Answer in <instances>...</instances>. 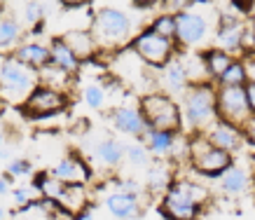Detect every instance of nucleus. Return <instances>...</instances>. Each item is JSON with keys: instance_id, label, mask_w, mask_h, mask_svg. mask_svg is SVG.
<instances>
[{"instance_id": "obj_1", "label": "nucleus", "mask_w": 255, "mask_h": 220, "mask_svg": "<svg viewBox=\"0 0 255 220\" xmlns=\"http://www.w3.org/2000/svg\"><path fill=\"white\" fill-rule=\"evenodd\" d=\"M89 31H92L99 52L115 54L120 49L129 47V42L133 40V21L124 9L103 5L92 14Z\"/></svg>"}, {"instance_id": "obj_2", "label": "nucleus", "mask_w": 255, "mask_h": 220, "mask_svg": "<svg viewBox=\"0 0 255 220\" xmlns=\"http://www.w3.org/2000/svg\"><path fill=\"white\" fill-rule=\"evenodd\" d=\"M211 190L190 178L171 181L162 195V216L166 220H197L209 204Z\"/></svg>"}, {"instance_id": "obj_3", "label": "nucleus", "mask_w": 255, "mask_h": 220, "mask_svg": "<svg viewBox=\"0 0 255 220\" xmlns=\"http://www.w3.org/2000/svg\"><path fill=\"white\" fill-rule=\"evenodd\" d=\"M180 117L190 131L204 134L218 119L216 108V85L213 82H197L190 85L187 92L180 96Z\"/></svg>"}, {"instance_id": "obj_4", "label": "nucleus", "mask_w": 255, "mask_h": 220, "mask_svg": "<svg viewBox=\"0 0 255 220\" xmlns=\"http://www.w3.org/2000/svg\"><path fill=\"white\" fill-rule=\"evenodd\" d=\"M140 115L147 122L150 129L180 134L183 131V117H180V106L164 92H147L138 103Z\"/></svg>"}, {"instance_id": "obj_5", "label": "nucleus", "mask_w": 255, "mask_h": 220, "mask_svg": "<svg viewBox=\"0 0 255 220\" xmlns=\"http://www.w3.org/2000/svg\"><path fill=\"white\" fill-rule=\"evenodd\" d=\"M187 159H190L194 171L201 176H209V178H220L234 164L232 155L213 148L204 134H194L187 141Z\"/></svg>"}, {"instance_id": "obj_6", "label": "nucleus", "mask_w": 255, "mask_h": 220, "mask_svg": "<svg viewBox=\"0 0 255 220\" xmlns=\"http://www.w3.org/2000/svg\"><path fill=\"white\" fill-rule=\"evenodd\" d=\"M35 87H38V73L33 68L19 63L14 56L2 59L0 63V96L2 99L12 103H23Z\"/></svg>"}, {"instance_id": "obj_7", "label": "nucleus", "mask_w": 255, "mask_h": 220, "mask_svg": "<svg viewBox=\"0 0 255 220\" xmlns=\"http://www.w3.org/2000/svg\"><path fill=\"white\" fill-rule=\"evenodd\" d=\"M131 49L138 54V59L145 63L147 68H155V71H162L164 66L178 54V45L173 40H166L162 35H157L147 26L133 35Z\"/></svg>"}, {"instance_id": "obj_8", "label": "nucleus", "mask_w": 255, "mask_h": 220, "mask_svg": "<svg viewBox=\"0 0 255 220\" xmlns=\"http://www.w3.org/2000/svg\"><path fill=\"white\" fill-rule=\"evenodd\" d=\"M216 108L218 119L232 122L237 126H244L253 117V110L248 106L246 87H218L216 85Z\"/></svg>"}, {"instance_id": "obj_9", "label": "nucleus", "mask_w": 255, "mask_h": 220, "mask_svg": "<svg viewBox=\"0 0 255 220\" xmlns=\"http://www.w3.org/2000/svg\"><path fill=\"white\" fill-rule=\"evenodd\" d=\"M66 106H68V94L38 85L28 94V99L23 101V112H26V117L45 119V117L61 115L63 110H66Z\"/></svg>"}, {"instance_id": "obj_10", "label": "nucleus", "mask_w": 255, "mask_h": 220, "mask_svg": "<svg viewBox=\"0 0 255 220\" xmlns=\"http://www.w3.org/2000/svg\"><path fill=\"white\" fill-rule=\"evenodd\" d=\"M176 16V45L183 49H190L194 45H201L209 35V19L194 9H183Z\"/></svg>"}, {"instance_id": "obj_11", "label": "nucleus", "mask_w": 255, "mask_h": 220, "mask_svg": "<svg viewBox=\"0 0 255 220\" xmlns=\"http://www.w3.org/2000/svg\"><path fill=\"white\" fill-rule=\"evenodd\" d=\"M244 45H246V24H244V19L223 9V19H220L216 31V49H223L230 56H234L244 49Z\"/></svg>"}, {"instance_id": "obj_12", "label": "nucleus", "mask_w": 255, "mask_h": 220, "mask_svg": "<svg viewBox=\"0 0 255 220\" xmlns=\"http://www.w3.org/2000/svg\"><path fill=\"white\" fill-rule=\"evenodd\" d=\"M145 63L138 59V54L131 47H124L113 54V73L120 85H133L138 87L140 82H147Z\"/></svg>"}, {"instance_id": "obj_13", "label": "nucleus", "mask_w": 255, "mask_h": 220, "mask_svg": "<svg viewBox=\"0 0 255 220\" xmlns=\"http://www.w3.org/2000/svg\"><path fill=\"white\" fill-rule=\"evenodd\" d=\"M108 119L120 134L131 136V138H140V141H143L145 131L150 129L136 103H120V106H115L108 112Z\"/></svg>"}, {"instance_id": "obj_14", "label": "nucleus", "mask_w": 255, "mask_h": 220, "mask_svg": "<svg viewBox=\"0 0 255 220\" xmlns=\"http://www.w3.org/2000/svg\"><path fill=\"white\" fill-rule=\"evenodd\" d=\"M49 176H54L56 181H61L63 185H87V183L92 181V166L87 162L85 157H80V155H66L52 166V171Z\"/></svg>"}, {"instance_id": "obj_15", "label": "nucleus", "mask_w": 255, "mask_h": 220, "mask_svg": "<svg viewBox=\"0 0 255 220\" xmlns=\"http://www.w3.org/2000/svg\"><path fill=\"white\" fill-rule=\"evenodd\" d=\"M204 136L209 138V143L213 148L225 150V152H230V155H234L237 150H241V145L246 141L241 126L232 124V122H225V119H216V122L204 131Z\"/></svg>"}, {"instance_id": "obj_16", "label": "nucleus", "mask_w": 255, "mask_h": 220, "mask_svg": "<svg viewBox=\"0 0 255 220\" xmlns=\"http://www.w3.org/2000/svg\"><path fill=\"white\" fill-rule=\"evenodd\" d=\"M103 206L106 211L115 220H136L143 216V204L138 197L127 195V192H115L110 190L108 195L103 197Z\"/></svg>"}, {"instance_id": "obj_17", "label": "nucleus", "mask_w": 255, "mask_h": 220, "mask_svg": "<svg viewBox=\"0 0 255 220\" xmlns=\"http://www.w3.org/2000/svg\"><path fill=\"white\" fill-rule=\"evenodd\" d=\"M124 145L120 138H113V136H103L99 141H94L89 145V152L96 164H101L103 169H117V166L124 162Z\"/></svg>"}, {"instance_id": "obj_18", "label": "nucleus", "mask_w": 255, "mask_h": 220, "mask_svg": "<svg viewBox=\"0 0 255 220\" xmlns=\"http://www.w3.org/2000/svg\"><path fill=\"white\" fill-rule=\"evenodd\" d=\"M12 56L19 63H23V66H28V68L38 73L49 63V45H45L42 40H21L14 47Z\"/></svg>"}, {"instance_id": "obj_19", "label": "nucleus", "mask_w": 255, "mask_h": 220, "mask_svg": "<svg viewBox=\"0 0 255 220\" xmlns=\"http://www.w3.org/2000/svg\"><path fill=\"white\" fill-rule=\"evenodd\" d=\"M59 38L68 45V49L80 59V63L92 61L94 56L99 54V47L94 42V35L89 28H68V31L59 35Z\"/></svg>"}, {"instance_id": "obj_20", "label": "nucleus", "mask_w": 255, "mask_h": 220, "mask_svg": "<svg viewBox=\"0 0 255 220\" xmlns=\"http://www.w3.org/2000/svg\"><path fill=\"white\" fill-rule=\"evenodd\" d=\"M159 85H162V89H164V94L166 96H171V94L183 96L187 92L190 80H187V73H185V68H183L180 59H178V54L164 66L162 71H159Z\"/></svg>"}, {"instance_id": "obj_21", "label": "nucleus", "mask_w": 255, "mask_h": 220, "mask_svg": "<svg viewBox=\"0 0 255 220\" xmlns=\"http://www.w3.org/2000/svg\"><path fill=\"white\" fill-rule=\"evenodd\" d=\"M59 209L68 216H80L82 211L89 209V190L87 185H66L61 192V199H59Z\"/></svg>"}, {"instance_id": "obj_22", "label": "nucleus", "mask_w": 255, "mask_h": 220, "mask_svg": "<svg viewBox=\"0 0 255 220\" xmlns=\"http://www.w3.org/2000/svg\"><path fill=\"white\" fill-rule=\"evenodd\" d=\"M49 63L56 66V68H61V71H66L68 75H78L80 66H82L80 59L70 52L68 45L61 38H54L49 42Z\"/></svg>"}, {"instance_id": "obj_23", "label": "nucleus", "mask_w": 255, "mask_h": 220, "mask_svg": "<svg viewBox=\"0 0 255 220\" xmlns=\"http://www.w3.org/2000/svg\"><path fill=\"white\" fill-rule=\"evenodd\" d=\"M176 138H178V134H171V131L147 129L145 136H143V145L147 148V152H150V155L164 157V155H171V152H173Z\"/></svg>"}, {"instance_id": "obj_24", "label": "nucleus", "mask_w": 255, "mask_h": 220, "mask_svg": "<svg viewBox=\"0 0 255 220\" xmlns=\"http://www.w3.org/2000/svg\"><path fill=\"white\" fill-rule=\"evenodd\" d=\"M21 35H23L21 21L14 14L2 12L0 14V49H12L14 52V47L21 42Z\"/></svg>"}, {"instance_id": "obj_25", "label": "nucleus", "mask_w": 255, "mask_h": 220, "mask_svg": "<svg viewBox=\"0 0 255 220\" xmlns=\"http://www.w3.org/2000/svg\"><path fill=\"white\" fill-rule=\"evenodd\" d=\"M33 190L38 192L40 199H47V202H52V204H59V199H61V192H63V185L61 181H56L54 176H49V171H42L38 173L35 178H33Z\"/></svg>"}, {"instance_id": "obj_26", "label": "nucleus", "mask_w": 255, "mask_h": 220, "mask_svg": "<svg viewBox=\"0 0 255 220\" xmlns=\"http://www.w3.org/2000/svg\"><path fill=\"white\" fill-rule=\"evenodd\" d=\"M201 59H204V66H206V75H209V80H213V82H218L220 75H223L234 61V56H230L227 52L216 49V47L206 49V52L201 54Z\"/></svg>"}, {"instance_id": "obj_27", "label": "nucleus", "mask_w": 255, "mask_h": 220, "mask_svg": "<svg viewBox=\"0 0 255 220\" xmlns=\"http://www.w3.org/2000/svg\"><path fill=\"white\" fill-rule=\"evenodd\" d=\"M218 183H220V190L227 192V195H241V192H246L248 190L251 178H248V173L244 171L241 166L232 164L223 176H220V178H218Z\"/></svg>"}, {"instance_id": "obj_28", "label": "nucleus", "mask_w": 255, "mask_h": 220, "mask_svg": "<svg viewBox=\"0 0 255 220\" xmlns=\"http://www.w3.org/2000/svg\"><path fill=\"white\" fill-rule=\"evenodd\" d=\"M70 80H73V75H68L66 71L56 68V66H52V63H47L42 71H38V85L49 87V89H56V92H63V94H66L68 87L73 85Z\"/></svg>"}, {"instance_id": "obj_29", "label": "nucleus", "mask_w": 255, "mask_h": 220, "mask_svg": "<svg viewBox=\"0 0 255 220\" xmlns=\"http://www.w3.org/2000/svg\"><path fill=\"white\" fill-rule=\"evenodd\" d=\"M108 96H110V87H106L101 80H89V82L82 87V101H85L92 110L106 108Z\"/></svg>"}, {"instance_id": "obj_30", "label": "nucleus", "mask_w": 255, "mask_h": 220, "mask_svg": "<svg viewBox=\"0 0 255 220\" xmlns=\"http://www.w3.org/2000/svg\"><path fill=\"white\" fill-rule=\"evenodd\" d=\"M171 185V169L166 162H150L147 169V190L155 192V195H164L166 188Z\"/></svg>"}, {"instance_id": "obj_31", "label": "nucleus", "mask_w": 255, "mask_h": 220, "mask_svg": "<svg viewBox=\"0 0 255 220\" xmlns=\"http://www.w3.org/2000/svg\"><path fill=\"white\" fill-rule=\"evenodd\" d=\"M178 59H180L183 68H185L190 85H197V82H211L209 75H206V66H204V59H201V54L187 52V54L178 56Z\"/></svg>"}, {"instance_id": "obj_32", "label": "nucleus", "mask_w": 255, "mask_h": 220, "mask_svg": "<svg viewBox=\"0 0 255 220\" xmlns=\"http://www.w3.org/2000/svg\"><path fill=\"white\" fill-rule=\"evenodd\" d=\"M246 85H248V78H246V68H244L241 59H234L232 66L218 80V87H246Z\"/></svg>"}, {"instance_id": "obj_33", "label": "nucleus", "mask_w": 255, "mask_h": 220, "mask_svg": "<svg viewBox=\"0 0 255 220\" xmlns=\"http://www.w3.org/2000/svg\"><path fill=\"white\" fill-rule=\"evenodd\" d=\"M152 33H157V35H162V38L166 40H173L176 42V16L171 14V12H162V14H157L152 21H150V26H147Z\"/></svg>"}, {"instance_id": "obj_34", "label": "nucleus", "mask_w": 255, "mask_h": 220, "mask_svg": "<svg viewBox=\"0 0 255 220\" xmlns=\"http://www.w3.org/2000/svg\"><path fill=\"white\" fill-rule=\"evenodd\" d=\"M124 162L131 166H150V152L143 143H129L124 148Z\"/></svg>"}, {"instance_id": "obj_35", "label": "nucleus", "mask_w": 255, "mask_h": 220, "mask_svg": "<svg viewBox=\"0 0 255 220\" xmlns=\"http://www.w3.org/2000/svg\"><path fill=\"white\" fill-rule=\"evenodd\" d=\"M21 19L28 26H40L45 19V5L42 2H26L21 7Z\"/></svg>"}, {"instance_id": "obj_36", "label": "nucleus", "mask_w": 255, "mask_h": 220, "mask_svg": "<svg viewBox=\"0 0 255 220\" xmlns=\"http://www.w3.org/2000/svg\"><path fill=\"white\" fill-rule=\"evenodd\" d=\"M38 199V192L33 190V185H19V188L12 190V202H14L16 211H21L26 206Z\"/></svg>"}, {"instance_id": "obj_37", "label": "nucleus", "mask_w": 255, "mask_h": 220, "mask_svg": "<svg viewBox=\"0 0 255 220\" xmlns=\"http://www.w3.org/2000/svg\"><path fill=\"white\" fill-rule=\"evenodd\" d=\"M33 173V164L26 157H14L7 164V176L9 178H26Z\"/></svg>"}, {"instance_id": "obj_38", "label": "nucleus", "mask_w": 255, "mask_h": 220, "mask_svg": "<svg viewBox=\"0 0 255 220\" xmlns=\"http://www.w3.org/2000/svg\"><path fill=\"white\" fill-rule=\"evenodd\" d=\"M241 61H244V68H246L248 82H253V85H255V52H248Z\"/></svg>"}, {"instance_id": "obj_39", "label": "nucleus", "mask_w": 255, "mask_h": 220, "mask_svg": "<svg viewBox=\"0 0 255 220\" xmlns=\"http://www.w3.org/2000/svg\"><path fill=\"white\" fill-rule=\"evenodd\" d=\"M157 5H159L157 0H131V9H138V12H145V9L152 12Z\"/></svg>"}, {"instance_id": "obj_40", "label": "nucleus", "mask_w": 255, "mask_h": 220, "mask_svg": "<svg viewBox=\"0 0 255 220\" xmlns=\"http://www.w3.org/2000/svg\"><path fill=\"white\" fill-rule=\"evenodd\" d=\"M241 131H244V138H248V141L255 143V115L251 119H248L246 124L241 126Z\"/></svg>"}, {"instance_id": "obj_41", "label": "nucleus", "mask_w": 255, "mask_h": 220, "mask_svg": "<svg viewBox=\"0 0 255 220\" xmlns=\"http://www.w3.org/2000/svg\"><path fill=\"white\" fill-rule=\"evenodd\" d=\"M9 155L7 150V134H5V129H0V159H5Z\"/></svg>"}, {"instance_id": "obj_42", "label": "nucleus", "mask_w": 255, "mask_h": 220, "mask_svg": "<svg viewBox=\"0 0 255 220\" xmlns=\"http://www.w3.org/2000/svg\"><path fill=\"white\" fill-rule=\"evenodd\" d=\"M9 192H12V178L0 176V195H9Z\"/></svg>"}, {"instance_id": "obj_43", "label": "nucleus", "mask_w": 255, "mask_h": 220, "mask_svg": "<svg viewBox=\"0 0 255 220\" xmlns=\"http://www.w3.org/2000/svg\"><path fill=\"white\" fill-rule=\"evenodd\" d=\"M246 96H248V106H251V110H253V115H255V85L253 82L246 85Z\"/></svg>"}, {"instance_id": "obj_44", "label": "nucleus", "mask_w": 255, "mask_h": 220, "mask_svg": "<svg viewBox=\"0 0 255 220\" xmlns=\"http://www.w3.org/2000/svg\"><path fill=\"white\" fill-rule=\"evenodd\" d=\"M75 220H94V213L92 209H87V211H82L80 216H75Z\"/></svg>"}, {"instance_id": "obj_45", "label": "nucleus", "mask_w": 255, "mask_h": 220, "mask_svg": "<svg viewBox=\"0 0 255 220\" xmlns=\"http://www.w3.org/2000/svg\"><path fill=\"white\" fill-rule=\"evenodd\" d=\"M12 220H31V218H26V216H21V213L16 211V213H12Z\"/></svg>"}, {"instance_id": "obj_46", "label": "nucleus", "mask_w": 255, "mask_h": 220, "mask_svg": "<svg viewBox=\"0 0 255 220\" xmlns=\"http://www.w3.org/2000/svg\"><path fill=\"white\" fill-rule=\"evenodd\" d=\"M5 216H7V211H5V206L0 204V220H5Z\"/></svg>"}, {"instance_id": "obj_47", "label": "nucleus", "mask_w": 255, "mask_h": 220, "mask_svg": "<svg viewBox=\"0 0 255 220\" xmlns=\"http://www.w3.org/2000/svg\"><path fill=\"white\" fill-rule=\"evenodd\" d=\"M2 12H5V5H2V2H0V14H2Z\"/></svg>"}]
</instances>
